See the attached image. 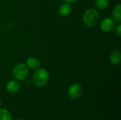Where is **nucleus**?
Returning a JSON list of instances; mask_svg holds the SVG:
<instances>
[{
  "label": "nucleus",
  "instance_id": "4468645a",
  "mask_svg": "<svg viewBox=\"0 0 121 120\" xmlns=\"http://www.w3.org/2000/svg\"><path fill=\"white\" fill-rule=\"evenodd\" d=\"M65 2H67V3H69V4H72L75 1H77V0H63Z\"/></svg>",
  "mask_w": 121,
  "mask_h": 120
},
{
  "label": "nucleus",
  "instance_id": "7ed1b4c3",
  "mask_svg": "<svg viewBox=\"0 0 121 120\" xmlns=\"http://www.w3.org/2000/svg\"><path fill=\"white\" fill-rule=\"evenodd\" d=\"M29 69L23 63L16 64L12 69V75L18 81H24L28 76Z\"/></svg>",
  "mask_w": 121,
  "mask_h": 120
},
{
  "label": "nucleus",
  "instance_id": "423d86ee",
  "mask_svg": "<svg viewBox=\"0 0 121 120\" xmlns=\"http://www.w3.org/2000/svg\"><path fill=\"white\" fill-rule=\"evenodd\" d=\"M58 13L62 17H66L70 14L72 12V6L71 4L64 2L62 3L58 8Z\"/></svg>",
  "mask_w": 121,
  "mask_h": 120
},
{
  "label": "nucleus",
  "instance_id": "f8f14e48",
  "mask_svg": "<svg viewBox=\"0 0 121 120\" xmlns=\"http://www.w3.org/2000/svg\"><path fill=\"white\" fill-rule=\"evenodd\" d=\"M11 113L5 109L0 110V120H11Z\"/></svg>",
  "mask_w": 121,
  "mask_h": 120
},
{
  "label": "nucleus",
  "instance_id": "39448f33",
  "mask_svg": "<svg viewBox=\"0 0 121 120\" xmlns=\"http://www.w3.org/2000/svg\"><path fill=\"white\" fill-rule=\"evenodd\" d=\"M82 93V88L80 84L74 83L68 88V95L71 99L75 100L79 98Z\"/></svg>",
  "mask_w": 121,
  "mask_h": 120
},
{
  "label": "nucleus",
  "instance_id": "9b49d317",
  "mask_svg": "<svg viewBox=\"0 0 121 120\" xmlns=\"http://www.w3.org/2000/svg\"><path fill=\"white\" fill-rule=\"evenodd\" d=\"M94 4L97 8L100 10H105L109 6V0H95Z\"/></svg>",
  "mask_w": 121,
  "mask_h": 120
},
{
  "label": "nucleus",
  "instance_id": "6e6552de",
  "mask_svg": "<svg viewBox=\"0 0 121 120\" xmlns=\"http://www.w3.org/2000/svg\"><path fill=\"white\" fill-rule=\"evenodd\" d=\"M26 65L27 67L32 70H36L40 66V62L38 59L35 57H29L26 60Z\"/></svg>",
  "mask_w": 121,
  "mask_h": 120
},
{
  "label": "nucleus",
  "instance_id": "9d476101",
  "mask_svg": "<svg viewBox=\"0 0 121 120\" xmlns=\"http://www.w3.org/2000/svg\"><path fill=\"white\" fill-rule=\"evenodd\" d=\"M112 18L116 21V23L121 22V4H116L112 11Z\"/></svg>",
  "mask_w": 121,
  "mask_h": 120
},
{
  "label": "nucleus",
  "instance_id": "1a4fd4ad",
  "mask_svg": "<svg viewBox=\"0 0 121 120\" xmlns=\"http://www.w3.org/2000/svg\"><path fill=\"white\" fill-rule=\"evenodd\" d=\"M121 60V53L118 50L111 52L109 56V61L113 65H118Z\"/></svg>",
  "mask_w": 121,
  "mask_h": 120
},
{
  "label": "nucleus",
  "instance_id": "0eeeda50",
  "mask_svg": "<svg viewBox=\"0 0 121 120\" xmlns=\"http://www.w3.org/2000/svg\"><path fill=\"white\" fill-rule=\"evenodd\" d=\"M21 85L18 81L11 80L6 84V90L11 93H15L19 91Z\"/></svg>",
  "mask_w": 121,
  "mask_h": 120
},
{
  "label": "nucleus",
  "instance_id": "ddd939ff",
  "mask_svg": "<svg viewBox=\"0 0 121 120\" xmlns=\"http://www.w3.org/2000/svg\"><path fill=\"white\" fill-rule=\"evenodd\" d=\"M114 32H115V35L118 37H121V23H118L117 25H116L115 28H114Z\"/></svg>",
  "mask_w": 121,
  "mask_h": 120
},
{
  "label": "nucleus",
  "instance_id": "f257e3e1",
  "mask_svg": "<svg viewBox=\"0 0 121 120\" xmlns=\"http://www.w3.org/2000/svg\"><path fill=\"white\" fill-rule=\"evenodd\" d=\"M100 19V14L96 9L88 8L83 14L82 20L85 25L87 27H94L99 23Z\"/></svg>",
  "mask_w": 121,
  "mask_h": 120
},
{
  "label": "nucleus",
  "instance_id": "f03ea898",
  "mask_svg": "<svg viewBox=\"0 0 121 120\" xmlns=\"http://www.w3.org/2000/svg\"><path fill=\"white\" fill-rule=\"evenodd\" d=\"M50 79L49 72L44 68H38L33 75V81L34 84L38 87L45 86Z\"/></svg>",
  "mask_w": 121,
  "mask_h": 120
},
{
  "label": "nucleus",
  "instance_id": "2eb2a0df",
  "mask_svg": "<svg viewBox=\"0 0 121 120\" xmlns=\"http://www.w3.org/2000/svg\"><path fill=\"white\" fill-rule=\"evenodd\" d=\"M0 105H1V100H0Z\"/></svg>",
  "mask_w": 121,
  "mask_h": 120
},
{
  "label": "nucleus",
  "instance_id": "20e7f679",
  "mask_svg": "<svg viewBox=\"0 0 121 120\" xmlns=\"http://www.w3.org/2000/svg\"><path fill=\"white\" fill-rule=\"evenodd\" d=\"M116 26V21L110 17L104 18L100 23V28L104 33H110L113 31Z\"/></svg>",
  "mask_w": 121,
  "mask_h": 120
},
{
  "label": "nucleus",
  "instance_id": "dca6fc26",
  "mask_svg": "<svg viewBox=\"0 0 121 120\" xmlns=\"http://www.w3.org/2000/svg\"></svg>",
  "mask_w": 121,
  "mask_h": 120
}]
</instances>
